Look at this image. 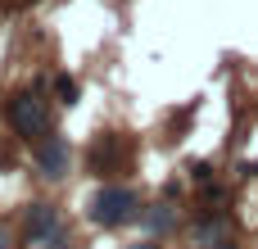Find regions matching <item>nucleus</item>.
I'll return each mask as SVG.
<instances>
[{
	"label": "nucleus",
	"mask_w": 258,
	"mask_h": 249,
	"mask_svg": "<svg viewBox=\"0 0 258 249\" xmlns=\"http://www.w3.org/2000/svg\"><path fill=\"white\" fill-rule=\"evenodd\" d=\"M63 227H59V209L54 204H32L27 209V222H23V240L27 249H41L45 240H54Z\"/></svg>",
	"instance_id": "3"
},
{
	"label": "nucleus",
	"mask_w": 258,
	"mask_h": 249,
	"mask_svg": "<svg viewBox=\"0 0 258 249\" xmlns=\"http://www.w3.org/2000/svg\"><path fill=\"white\" fill-rule=\"evenodd\" d=\"M136 249H159V245H150V240H145V245H136Z\"/></svg>",
	"instance_id": "7"
},
{
	"label": "nucleus",
	"mask_w": 258,
	"mask_h": 249,
	"mask_svg": "<svg viewBox=\"0 0 258 249\" xmlns=\"http://www.w3.org/2000/svg\"><path fill=\"white\" fill-rule=\"evenodd\" d=\"M54 91H59V100H63V104H73V100H77V82H73V77H59V82H54Z\"/></svg>",
	"instance_id": "5"
},
{
	"label": "nucleus",
	"mask_w": 258,
	"mask_h": 249,
	"mask_svg": "<svg viewBox=\"0 0 258 249\" xmlns=\"http://www.w3.org/2000/svg\"><path fill=\"white\" fill-rule=\"evenodd\" d=\"M0 249H9V240H5V236H0Z\"/></svg>",
	"instance_id": "8"
},
{
	"label": "nucleus",
	"mask_w": 258,
	"mask_h": 249,
	"mask_svg": "<svg viewBox=\"0 0 258 249\" xmlns=\"http://www.w3.org/2000/svg\"><path fill=\"white\" fill-rule=\"evenodd\" d=\"M213 249H236V245H231L227 236H218V240H213Z\"/></svg>",
	"instance_id": "6"
},
{
	"label": "nucleus",
	"mask_w": 258,
	"mask_h": 249,
	"mask_svg": "<svg viewBox=\"0 0 258 249\" xmlns=\"http://www.w3.org/2000/svg\"><path fill=\"white\" fill-rule=\"evenodd\" d=\"M32 159H36V168H41V177H50V181H59L63 172H68V141L63 136H41L36 141V150H32Z\"/></svg>",
	"instance_id": "4"
},
{
	"label": "nucleus",
	"mask_w": 258,
	"mask_h": 249,
	"mask_svg": "<svg viewBox=\"0 0 258 249\" xmlns=\"http://www.w3.org/2000/svg\"><path fill=\"white\" fill-rule=\"evenodd\" d=\"M9 127L18 132V136H45L50 132V109H45V100L36 95V91H18L14 100H9Z\"/></svg>",
	"instance_id": "1"
},
{
	"label": "nucleus",
	"mask_w": 258,
	"mask_h": 249,
	"mask_svg": "<svg viewBox=\"0 0 258 249\" xmlns=\"http://www.w3.org/2000/svg\"><path fill=\"white\" fill-rule=\"evenodd\" d=\"M136 213V191H127V186H104L95 200H91V218L100 222V227H118V222H127Z\"/></svg>",
	"instance_id": "2"
}]
</instances>
